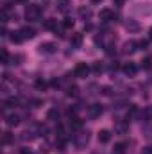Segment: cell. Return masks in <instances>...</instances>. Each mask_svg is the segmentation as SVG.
<instances>
[{"label":"cell","mask_w":152,"mask_h":154,"mask_svg":"<svg viewBox=\"0 0 152 154\" xmlns=\"http://www.w3.org/2000/svg\"><path fill=\"white\" fill-rule=\"evenodd\" d=\"M90 143V131H77V134L74 136V145H75L79 151H82L86 145Z\"/></svg>","instance_id":"6da1fadb"},{"label":"cell","mask_w":152,"mask_h":154,"mask_svg":"<svg viewBox=\"0 0 152 154\" xmlns=\"http://www.w3.org/2000/svg\"><path fill=\"white\" fill-rule=\"evenodd\" d=\"M25 18L29 22H38L39 18H41V7L36 5V4H29L25 7Z\"/></svg>","instance_id":"7a4b0ae2"},{"label":"cell","mask_w":152,"mask_h":154,"mask_svg":"<svg viewBox=\"0 0 152 154\" xmlns=\"http://www.w3.org/2000/svg\"><path fill=\"white\" fill-rule=\"evenodd\" d=\"M90 72H91V68H90V66H88L86 63H77L75 70H74V75L79 77V79H86Z\"/></svg>","instance_id":"3957f363"},{"label":"cell","mask_w":152,"mask_h":154,"mask_svg":"<svg viewBox=\"0 0 152 154\" xmlns=\"http://www.w3.org/2000/svg\"><path fill=\"white\" fill-rule=\"evenodd\" d=\"M38 50L41 54H54V52H57V45L54 41H45L38 47Z\"/></svg>","instance_id":"277c9868"},{"label":"cell","mask_w":152,"mask_h":154,"mask_svg":"<svg viewBox=\"0 0 152 154\" xmlns=\"http://www.w3.org/2000/svg\"><path fill=\"white\" fill-rule=\"evenodd\" d=\"M99 18H100L102 22H114V20H116V14H114L113 9H102V11L99 13Z\"/></svg>","instance_id":"5b68a950"},{"label":"cell","mask_w":152,"mask_h":154,"mask_svg":"<svg viewBox=\"0 0 152 154\" xmlns=\"http://www.w3.org/2000/svg\"><path fill=\"white\" fill-rule=\"evenodd\" d=\"M123 72H125V75H129V77H134L136 75V72H138V66H136V63H125L123 65V68H122Z\"/></svg>","instance_id":"8992f818"},{"label":"cell","mask_w":152,"mask_h":154,"mask_svg":"<svg viewBox=\"0 0 152 154\" xmlns=\"http://www.w3.org/2000/svg\"><path fill=\"white\" fill-rule=\"evenodd\" d=\"M88 115H90V118H99L102 115V106L100 104H91L90 109H88Z\"/></svg>","instance_id":"52a82bcc"},{"label":"cell","mask_w":152,"mask_h":154,"mask_svg":"<svg viewBox=\"0 0 152 154\" xmlns=\"http://www.w3.org/2000/svg\"><path fill=\"white\" fill-rule=\"evenodd\" d=\"M134 50H138V41H132L131 39V41H125L123 43V50H122L123 54H132Z\"/></svg>","instance_id":"ba28073f"},{"label":"cell","mask_w":152,"mask_h":154,"mask_svg":"<svg viewBox=\"0 0 152 154\" xmlns=\"http://www.w3.org/2000/svg\"><path fill=\"white\" fill-rule=\"evenodd\" d=\"M20 34H22L23 39H32L36 36V31H34L32 27H22V29H20Z\"/></svg>","instance_id":"9c48e42d"},{"label":"cell","mask_w":152,"mask_h":154,"mask_svg":"<svg viewBox=\"0 0 152 154\" xmlns=\"http://www.w3.org/2000/svg\"><path fill=\"white\" fill-rule=\"evenodd\" d=\"M5 124H7L9 127H16V125L20 124V116L14 115V113H11V115H5Z\"/></svg>","instance_id":"30bf717a"},{"label":"cell","mask_w":152,"mask_h":154,"mask_svg":"<svg viewBox=\"0 0 152 154\" xmlns=\"http://www.w3.org/2000/svg\"><path fill=\"white\" fill-rule=\"evenodd\" d=\"M43 29H45V31H57V20H54V18H48V20H45V23H43Z\"/></svg>","instance_id":"8fae6325"},{"label":"cell","mask_w":152,"mask_h":154,"mask_svg":"<svg viewBox=\"0 0 152 154\" xmlns=\"http://www.w3.org/2000/svg\"><path fill=\"white\" fill-rule=\"evenodd\" d=\"M70 43H72L74 48H79V47L82 45V34H81V32H74V34H72V39H70Z\"/></svg>","instance_id":"7c38bea8"},{"label":"cell","mask_w":152,"mask_h":154,"mask_svg":"<svg viewBox=\"0 0 152 154\" xmlns=\"http://www.w3.org/2000/svg\"><path fill=\"white\" fill-rule=\"evenodd\" d=\"M140 116H141V120H143V122H150V120H152V106H145V108H143V111L140 113Z\"/></svg>","instance_id":"4fadbf2b"},{"label":"cell","mask_w":152,"mask_h":154,"mask_svg":"<svg viewBox=\"0 0 152 154\" xmlns=\"http://www.w3.org/2000/svg\"><path fill=\"white\" fill-rule=\"evenodd\" d=\"M109 140H111V133H109L108 129L99 131V142H100V143H108Z\"/></svg>","instance_id":"5bb4252c"},{"label":"cell","mask_w":152,"mask_h":154,"mask_svg":"<svg viewBox=\"0 0 152 154\" xmlns=\"http://www.w3.org/2000/svg\"><path fill=\"white\" fill-rule=\"evenodd\" d=\"M136 115H138V108H136V104H129V109H127L125 120H127V122H131V120H132Z\"/></svg>","instance_id":"9a60e30c"},{"label":"cell","mask_w":152,"mask_h":154,"mask_svg":"<svg viewBox=\"0 0 152 154\" xmlns=\"http://www.w3.org/2000/svg\"><path fill=\"white\" fill-rule=\"evenodd\" d=\"M127 129H129V122H127V120H125V122H122V120H118V122H116V133L125 134V133H127Z\"/></svg>","instance_id":"2e32d148"},{"label":"cell","mask_w":152,"mask_h":154,"mask_svg":"<svg viewBox=\"0 0 152 154\" xmlns=\"http://www.w3.org/2000/svg\"><path fill=\"white\" fill-rule=\"evenodd\" d=\"M70 129H72V131H81V129H82V120L77 118V116H74V118L70 120Z\"/></svg>","instance_id":"e0dca14e"},{"label":"cell","mask_w":152,"mask_h":154,"mask_svg":"<svg viewBox=\"0 0 152 154\" xmlns=\"http://www.w3.org/2000/svg\"><path fill=\"white\" fill-rule=\"evenodd\" d=\"M125 152H127V143H123V142L114 143V154H125Z\"/></svg>","instance_id":"ac0fdd59"},{"label":"cell","mask_w":152,"mask_h":154,"mask_svg":"<svg viewBox=\"0 0 152 154\" xmlns=\"http://www.w3.org/2000/svg\"><path fill=\"white\" fill-rule=\"evenodd\" d=\"M70 2L68 0H57V11H61V13H66L68 9H70V5H68Z\"/></svg>","instance_id":"d6986e66"},{"label":"cell","mask_w":152,"mask_h":154,"mask_svg":"<svg viewBox=\"0 0 152 154\" xmlns=\"http://www.w3.org/2000/svg\"><path fill=\"white\" fill-rule=\"evenodd\" d=\"M20 104V99L18 97H9V99H5V106L7 108H16Z\"/></svg>","instance_id":"ffe728a7"},{"label":"cell","mask_w":152,"mask_h":154,"mask_svg":"<svg viewBox=\"0 0 152 154\" xmlns=\"http://www.w3.org/2000/svg\"><path fill=\"white\" fill-rule=\"evenodd\" d=\"M141 68H143V70H150L152 68V56H147V57L141 61Z\"/></svg>","instance_id":"44dd1931"},{"label":"cell","mask_w":152,"mask_h":154,"mask_svg":"<svg viewBox=\"0 0 152 154\" xmlns=\"http://www.w3.org/2000/svg\"><path fill=\"white\" fill-rule=\"evenodd\" d=\"M9 39H11L13 43H22V41H23V38H22V34H20V31H18V32H11V36H9Z\"/></svg>","instance_id":"7402d4cb"},{"label":"cell","mask_w":152,"mask_h":154,"mask_svg":"<svg viewBox=\"0 0 152 154\" xmlns=\"http://www.w3.org/2000/svg\"><path fill=\"white\" fill-rule=\"evenodd\" d=\"M79 14H81L82 18H90V16H91V9H90V7H81V9H79Z\"/></svg>","instance_id":"603a6c76"},{"label":"cell","mask_w":152,"mask_h":154,"mask_svg":"<svg viewBox=\"0 0 152 154\" xmlns=\"http://www.w3.org/2000/svg\"><path fill=\"white\" fill-rule=\"evenodd\" d=\"M9 61H11V57H9V52L4 48V50H2V59H0V63H2V65H9Z\"/></svg>","instance_id":"cb8c5ba5"},{"label":"cell","mask_w":152,"mask_h":154,"mask_svg":"<svg viewBox=\"0 0 152 154\" xmlns=\"http://www.w3.org/2000/svg\"><path fill=\"white\" fill-rule=\"evenodd\" d=\"M47 118H48V120H57V118H59V111H57L56 108H54V109H50V111L47 113Z\"/></svg>","instance_id":"d4e9b609"},{"label":"cell","mask_w":152,"mask_h":154,"mask_svg":"<svg viewBox=\"0 0 152 154\" xmlns=\"http://www.w3.org/2000/svg\"><path fill=\"white\" fill-rule=\"evenodd\" d=\"M11 142H13V134H11V133H4V134H2V143L7 145V143H11Z\"/></svg>","instance_id":"484cf974"},{"label":"cell","mask_w":152,"mask_h":154,"mask_svg":"<svg viewBox=\"0 0 152 154\" xmlns=\"http://www.w3.org/2000/svg\"><path fill=\"white\" fill-rule=\"evenodd\" d=\"M34 86H36V90H39V91H43V90L47 88V82H45L43 79H36V82H34Z\"/></svg>","instance_id":"4316f807"},{"label":"cell","mask_w":152,"mask_h":154,"mask_svg":"<svg viewBox=\"0 0 152 154\" xmlns=\"http://www.w3.org/2000/svg\"><path fill=\"white\" fill-rule=\"evenodd\" d=\"M66 95H68V97H77V95H79V88H77V86H70L68 91H66Z\"/></svg>","instance_id":"83f0119b"},{"label":"cell","mask_w":152,"mask_h":154,"mask_svg":"<svg viewBox=\"0 0 152 154\" xmlns=\"http://www.w3.org/2000/svg\"><path fill=\"white\" fill-rule=\"evenodd\" d=\"M74 25H75V22H74L72 18H65V22H63V27H65V29H72Z\"/></svg>","instance_id":"f1b7e54d"},{"label":"cell","mask_w":152,"mask_h":154,"mask_svg":"<svg viewBox=\"0 0 152 154\" xmlns=\"http://www.w3.org/2000/svg\"><path fill=\"white\" fill-rule=\"evenodd\" d=\"M125 29H129V31H138L140 25H138L136 22H127V23H125Z\"/></svg>","instance_id":"f546056e"},{"label":"cell","mask_w":152,"mask_h":154,"mask_svg":"<svg viewBox=\"0 0 152 154\" xmlns=\"http://www.w3.org/2000/svg\"><path fill=\"white\" fill-rule=\"evenodd\" d=\"M91 70H93V72H95V74H100V72H102V70H104V66H102V65H100V63H95V65H93V68H91Z\"/></svg>","instance_id":"4dcf8cb0"},{"label":"cell","mask_w":152,"mask_h":154,"mask_svg":"<svg viewBox=\"0 0 152 154\" xmlns=\"http://www.w3.org/2000/svg\"><path fill=\"white\" fill-rule=\"evenodd\" d=\"M22 59H23L22 56H13V57H11V65H20Z\"/></svg>","instance_id":"1f68e13d"},{"label":"cell","mask_w":152,"mask_h":154,"mask_svg":"<svg viewBox=\"0 0 152 154\" xmlns=\"http://www.w3.org/2000/svg\"><path fill=\"white\" fill-rule=\"evenodd\" d=\"M147 47H149V41H145V39H143V41H138V48H141V50H145Z\"/></svg>","instance_id":"d6a6232c"},{"label":"cell","mask_w":152,"mask_h":154,"mask_svg":"<svg viewBox=\"0 0 152 154\" xmlns=\"http://www.w3.org/2000/svg\"><path fill=\"white\" fill-rule=\"evenodd\" d=\"M141 154H152V147H143L141 149Z\"/></svg>","instance_id":"836d02e7"},{"label":"cell","mask_w":152,"mask_h":154,"mask_svg":"<svg viewBox=\"0 0 152 154\" xmlns=\"http://www.w3.org/2000/svg\"><path fill=\"white\" fill-rule=\"evenodd\" d=\"M20 154H32V151H31V149H25V147H23V149H20Z\"/></svg>","instance_id":"e575fe53"},{"label":"cell","mask_w":152,"mask_h":154,"mask_svg":"<svg viewBox=\"0 0 152 154\" xmlns=\"http://www.w3.org/2000/svg\"><path fill=\"white\" fill-rule=\"evenodd\" d=\"M113 2H114V5H118V7L123 5V0H113Z\"/></svg>","instance_id":"d590c367"},{"label":"cell","mask_w":152,"mask_h":154,"mask_svg":"<svg viewBox=\"0 0 152 154\" xmlns=\"http://www.w3.org/2000/svg\"><path fill=\"white\" fill-rule=\"evenodd\" d=\"M149 39H150V41H152V29H150V31H149Z\"/></svg>","instance_id":"8d00e7d4"},{"label":"cell","mask_w":152,"mask_h":154,"mask_svg":"<svg viewBox=\"0 0 152 154\" xmlns=\"http://www.w3.org/2000/svg\"><path fill=\"white\" fill-rule=\"evenodd\" d=\"M91 2H93V4H99V2H102V0H91Z\"/></svg>","instance_id":"74e56055"}]
</instances>
